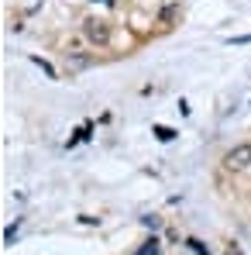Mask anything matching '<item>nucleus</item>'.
Here are the masks:
<instances>
[{"label": "nucleus", "mask_w": 251, "mask_h": 255, "mask_svg": "<svg viewBox=\"0 0 251 255\" xmlns=\"http://www.w3.org/2000/svg\"><path fill=\"white\" fill-rule=\"evenodd\" d=\"M224 166L234 169V172L248 169V166H251V145H238V148H231V152L224 155Z\"/></svg>", "instance_id": "obj_1"}, {"label": "nucleus", "mask_w": 251, "mask_h": 255, "mask_svg": "<svg viewBox=\"0 0 251 255\" xmlns=\"http://www.w3.org/2000/svg\"><path fill=\"white\" fill-rule=\"evenodd\" d=\"M138 255H159V242L152 238V242H148V245H145V249H141V252H138Z\"/></svg>", "instance_id": "obj_6"}, {"label": "nucleus", "mask_w": 251, "mask_h": 255, "mask_svg": "<svg viewBox=\"0 0 251 255\" xmlns=\"http://www.w3.org/2000/svg\"><path fill=\"white\" fill-rule=\"evenodd\" d=\"M31 62H35V66H42V73H45V76H48V80H59V73H55V69H52V66L45 62L42 55H31Z\"/></svg>", "instance_id": "obj_3"}, {"label": "nucleus", "mask_w": 251, "mask_h": 255, "mask_svg": "<svg viewBox=\"0 0 251 255\" xmlns=\"http://www.w3.org/2000/svg\"><path fill=\"white\" fill-rule=\"evenodd\" d=\"M189 249H193L196 255H210V249L203 245V242H196V238H189Z\"/></svg>", "instance_id": "obj_5"}, {"label": "nucleus", "mask_w": 251, "mask_h": 255, "mask_svg": "<svg viewBox=\"0 0 251 255\" xmlns=\"http://www.w3.org/2000/svg\"><path fill=\"white\" fill-rule=\"evenodd\" d=\"M83 31H86V38H89V42H107V24H103V21H86L83 24Z\"/></svg>", "instance_id": "obj_2"}, {"label": "nucleus", "mask_w": 251, "mask_h": 255, "mask_svg": "<svg viewBox=\"0 0 251 255\" xmlns=\"http://www.w3.org/2000/svg\"><path fill=\"white\" fill-rule=\"evenodd\" d=\"M152 131H155V134H159L162 141H172V138H175V131H172V128H162V125H155Z\"/></svg>", "instance_id": "obj_4"}, {"label": "nucleus", "mask_w": 251, "mask_h": 255, "mask_svg": "<svg viewBox=\"0 0 251 255\" xmlns=\"http://www.w3.org/2000/svg\"><path fill=\"white\" fill-rule=\"evenodd\" d=\"M234 42H238V45H248V42H251V35H241V38H234Z\"/></svg>", "instance_id": "obj_7"}]
</instances>
